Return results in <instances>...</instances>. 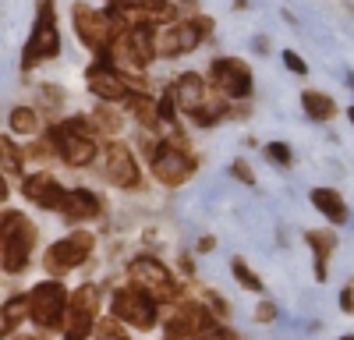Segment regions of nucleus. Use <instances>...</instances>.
<instances>
[{
  "label": "nucleus",
  "instance_id": "16",
  "mask_svg": "<svg viewBox=\"0 0 354 340\" xmlns=\"http://www.w3.org/2000/svg\"><path fill=\"white\" fill-rule=\"evenodd\" d=\"M174 100H177V106H181L188 117L195 110H202V106H209V89H205V82L195 75V71H188V75H181L174 82Z\"/></svg>",
  "mask_w": 354,
  "mask_h": 340
},
{
  "label": "nucleus",
  "instance_id": "29",
  "mask_svg": "<svg viewBox=\"0 0 354 340\" xmlns=\"http://www.w3.org/2000/svg\"><path fill=\"white\" fill-rule=\"evenodd\" d=\"M156 106H160V121H174V117H177V113H174V106H177L174 93H167V96H163V100H160Z\"/></svg>",
  "mask_w": 354,
  "mask_h": 340
},
{
  "label": "nucleus",
  "instance_id": "14",
  "mask_svg": "<svg viewBox=\"0 0 354 340\" xmlns=\"http://www.w3.org/2000/svg\"><path fill=\"white\" fill-rule=\"evenodd\" d=\"M85 82H88V89H93L100 100H106V103H117V100H128V78L117 71L106 57L103 61H96V64H88V71H85Z\"/></svg>",
  "mask_w": 354,
  "mask_h": 340
},
{
  "label": "nucleus",
  "instance_id": "36",
  "mask_svg": "<svg viewBox=\"0 0 354 340\" xmlns=\"http://www.w3.org/2000/svg\"><path fill=\"white\" fill-rule=\"evenodd\" d=\"M4 198H8V181L0 178V202H4Z\"/></svg>",
  "mask_w": 354,
  "mask_h": 340
},
{
  "label": "nucleus",
  "instance_id": "5",
  "mask_svg": "<svg viewBox=\"0 0 354 340\" xmlns=\"http://www.w3.org/2000/svg\"><path fill=\"white\" fill-rule=\"evenodd\" d=\"M68 287L61 280H43L28 291V319L43 330H57L64 323V312H68Z\"/></svg>",
  "mask_w": 354,
  "mask_h": 340
},
{
  "label": "nucleus",
  "instance_id": "32",
  "mask_svg": "<svg viewBox=\"0 0 354 340\" xmlns=\"http://www.w3.org/2000/svg\"><path fill=\"white\" fill-rule=\"evenodd\" d=\"M283 64H287L294 75H305V71H308V68H305V61H301V57L294 53V50H287V53H283Z\"/></svg>",
  "mask_w": 354,
  "mask_h": 340
},
{
  "label": "nucleus",
  "instance_id": "18",
  "mask_svg": "<svg viewBox=\"0 0 354 340\" xmlns=\"http://www.w3.org/2000/svg\"><path fill=\"white\" fill-rule=\"evenodd\" d=\"M61 213H64L71 223L93 220V216H100V198H96V191H88V188H75V191L64 195Z\"/></svg>",
  "mask_w": 354,
  "mask_h": 340
},
{
  "label": "nucleus",
  "instance_id": "19",
  "mask_svg": "<svg viewBox=\"0 0 354 340\" xmlns=\"http://www.w3.org/2000/svg\"><path fill=\"white\" fill-rule=\"evenodd\" d=\"M312 206L326 216L330 223H344L347 220V206H344V198L333 188H315L312 191Z\"/></svg>",
  "mask_w": 354,
  "mask_h": 340
},
{
  "label": "nucleus",
  "instance_id": "37",
  "mask_svg": "<svg viewBox=\"0 0 354 340\" xmlns=\"http://www.w3.org/2000/svg\"><path fill=\"white\" fill-rule=\"evenodd\" d=\"M347 113H351V124H354V106H351V110H347Z\"/></svg>",
  "mask_w": 354,
  "mask_h": 340
},
{
  "label": "nucleus",
  "instance_id": "15",
  "mask_svg": "<svg viewBox=\"0 0 354 340\" xmlns=\"http://www.w3.org/2000/svg\"><path fill=\"white\" fill-rule=\"evenodd\" d=\"M21 191H25V198L28 202H36V206H43V209H61L64 206V188L57 185V178L53 174H32V178H25V185H21Z\"/></svg>",
  "mask_w": 354,
  "mask_h": 340
},
{
  "label": "nucleus",
  "instance_id": "22",
  "mask_svg": "<svg viewBox=\"0 0 354 340\" xmlns=\"http://www.w3.org/2000/svg\"><path fill=\"white\" fill-rule=\"evenodd\" d=\"M308 245L315 248V276H319V280H326V259H330V252H333L337 238H333V234H319V231H312V234H308Z\"/></svg>",
  "mask_w": 354,
  "mask_h": 340
},
{
  "label": "nucleus",
  "instance_id": "10",
  "mask_svg": "<svg viewBox=\"0 0 354 340\" xmlns=\"http://www.w3.org/2000/svg\"><path fill=\"white\" fill-rule=\"evenodd\" d=\"M209 78L216 85V93L227 96V100L252 96V71H248L245 61H238V57H220V61H213Z\"/></svg>",
  "mask_w": 354,
  "mask_h": 340
},
{
  "label": "nucleus",
  "instance_id": "23",
  "mask_svg": "<svg viewBox=\"0 0 354 340\" xmlns=\"http://www.w3.org/2000/svg\"><path fill=\"white\" fill-rule=\"evenodd\" d=\"M21 167H25V156L21 149L15 146V138L11 135H0V170H8V174H21Z\"/></svg>",
  "mask_w": 354,
  "mask_h": 340
},
{
  "label": "nucleus",
  "instance_id": "20",
  "mask_svg": "<svg viewBox=\"0 0 354 340\" xmlns=\"http://www.w3.org/2000/svg\"><path fill=\"white\" fill-rule=\"evenodd\" d=\"M301 106L312 121H330L333 113H337V103L326 96V93H315V89H305L301 93Z\"/></svg>",
  "mask_w": 354,
  "mask_h": 340
},
{
  "label": "nucleus",
  "instance_id": "26",
  "mask_svg": "<svg viewBox=\"0 0 354 340\" xmlns=\"http://www.w3.org/2000/svg\"><path fill=\"white\" fill-rule=\"evenodd\" d=\"M93 124L103 128V131H121V117H117L110 106H100V110L93 113Z\"/></svg>",
  "mask_w": 354,
  "mask_h": 340
},
{
  "label": "nucleus",
  "instance_id": "8",
  "mask_svg": "<svg viewBox=\"0 0 354 340\" xmlns=\"http://www.w3.org/2000/svg\"><path fill=\"white\" fill-rule=\"evenodd\" d=\"M113 319L128 323L135 330H153L156 326V301L145 291H138L135 283L131 287H121L113 294Z\"/></svg>",
  "mask_w": 354,
  "mask_h": 340
},
{
  "label": "nucleus",
  "instance_id": "11",
  "mask_svg": "<svg viewBox=\"0 0 354 340\" xmlns=\"http://www.w3.org/2000/svg\"><path fill=\"white\" fill-rule=\"evenodd\" d=\"M205 32H209V21L198 18V21H174L170 28H163V32L156 36V53L160 57H181V53H192Z\"/></svg>",
  "mask_w": 354,
  "mask_h": 340
},
{
  "label": "nucleus",
  "instance_id": "39",
  "mask_svg": "<svg viewBox=\"0 0 354 340\" xmlns=\"http://www.w3.org/2000/svg\"><path fill=\"white\" fill-rule=\"evenodd\" d=\"M340 340H354V337H340Z\"/></svg>",
  "mask_w": 354,
  "mask_h": 340
},
{
  "label": "nucleus",
  "instance_id": "21",
  "mask_svg": "<svg viewBox=\"0 0 354 340\" xmlns=\"http://www.w3.org/2000/svg\"><path fill=\"white\" fill-rule=\"evenodd\" d=\"M128 110L138 117V124H145V128H156L160 124V106H156V100H149L145 93H128Z\"/></svg>",
  "mask_w": 354,
  "mask_h": 340
},
{
  "label": "nucleus",
  "instance_id": "17",
  "mask_svg": "<svg viewBox=\"0 0 354 340\" xmlns=\"http://www.w3.org/2000/svg\"><path fill=\"white\" fill-rule=\"evenodd\" d=\"M61 330H64V340H85L96 330V308H85V305L68 298V312H64Z\"/></svg>",
  "mask_w": 354,
  "mask_h": 340
},
{
  "label": "nucleus",
  "instance_id": "38",
  "mask_svg": "<svg viewBox=\"0 0 354 340\" xmlns=\"http://www.w3.org/2000/svg\"><path fill=\"white\" fill-rule=\"evenodd\" d=\"M18 340H39V337H18Z\"/></svg>",
  "mask_w": 354,
  "mask_h": 340
},
{
  "label": "nucleus",
  "instance_id": "28",
  "mask_svg": "<svg viewBox=\"0 0 354 340\" xmlns=\"http://www.w3.org/2000/svg\"><path fill=\"white\" fill-rule=\"evenodd\" d=\"M192 340H238L230 330H216V326H209V330H202V333H195Z\"/></svg>",
  "mask_w": 354,
  "mask_h": 340
},
{
  "label": "nucleus",
  "instance_id": "31",
  "mask_svg": "<svg viewBox=\"0 0 354 340\" xmlns=\"http://www.w3.org/2000/svg\"><path fill=\"white\" fill-rule=\"evenodd\" d=\"M266 156H270L273 163H290V149H287V146H280V142H273V146L266 149Z\"/></svg>",
  "mask_w": 354,
  "mask_h": 340
},
{
  "label": "nucleus",
  "instance_id": "30",
  "mask_svg": "<svg viewBox=\"0 0 354 340\" xmlns=\"http://www.w3.org/2000/svg\"><path fill=\"white\" fill-rule=\"evenodd\" d=\"M15 326H18V319L11 316L8 305H4V308H0V337H11V333H15Z\"/></svg>",
  "mask_w": 354,
  "mask_h": 340
},
{
  "label": "nucleus",
  "instance_id": "13",
  "mask_svg": "<svg viewBox=\"0 0 354 340\" xmlns=\"http://www.w3.org/2000/svg\"><path fill=\"white\" fill-rule=\"evenodd\" d=\"M103 178L117 188H135L138 185V163L131 156V149L124 142H106V153H103Z\"/></svg>",
  "mask_w": 354,
  "mask_h": 340
},
{
  "label": "nucleus",
  "instance_id": "34",
  "mask_svg": "<svg viewBox=\"0 0 354 340\" xmlns=\"http://www.w3.org/2000/svg\"><path fill=\"white\" fill-rule=\"evenodd\" d=\"M234 178H241V181H248V185L255 181V178H252V170H248V163H241V160L234 163Z\"/></svg>",
  "mask_w": 354,
  "mask_h": 340
},
{
  "label": "nucleus",
  "instance_id": "4",
  "mask_svg": "<svg viewBox=\"0 0 354 340\" xmlns=\"http://www.w3.org/2000/svg\"><path fill=\"white\" fill-rule=\"evenodd\" d=\"M57 53H61V36H57L53 0H39L36 28H32V36H28L25 50H21V68H36L39 61H53Z\"/></svg>",
  "mask_w": 354,
  "mask_h": 340
},
{
  "label": "nucleus",
  "instance_id": "7",
  "mask_svg": "<svg viewBox=\"0 0 354 340\" xmlns=\"http://www.w3.org/2000/svg\"><path fill=\"white\" fill-rule=\"evenodd\" d=\"M153 174H156L160 185L177 188V185H185L195 174V156L181 146V138L160 142V146L153 149Z\"/></svg>",
  "mask_w": 354,
  "mask_h": 340
},
{
  "label": "nucleus",
  "instance_id": "33",
  "mask_svg": "<svg viewBox=\"0 0 354 340\" xmlns=\"http://www.w3.org/2000/svg\"><path fill=\"white\" fill-rule=\"evenodd\" d=\"M273 316H277V308H273L270 301H266V305H259V312H255V319H259V323H270Z\"/></svg>",
  "mask_w": 354,
  "mask_h": 340
},
{
  "label": "nucleus",
  "instance_id": "3",
  "mask_svg": "<svg viewBox=\"0 0 354 340\" xmlns=\"http://www.w3.org/2000/svg\"><path fill=\"white\" fill-rule=\"evenodd\" d=\"M50 146L68 167H88L96 160V153H100L96 138H93V124L82 121V117H71V121L57 124L50 131Z\"/></svg>",
  "mask_w": 354,
  "mask_h": 340
},
{
  "label": "nucleus",
  "instance_id": "27",
  "mask_svg": "<svg viewBox=\"0 0 354 340\" xmlns=\"http://www.w3.org/2000/svg\"><path fill=\"white\" fill-rule=\"evenodd\" d=\"M96 337H100V340H128L124 330L117 326V319H103V323L96 326Z\"/></svg>",
  "mask_w": 354,
  "mask_h": 340
},
{
  "label": "nucleus",
  "instance_id": "6",
  "mask_svg": "<svg viewBox=\"0 0 354 340\" xmlns=\"http://www.w3.org/2000/svg\"><path fill=\"white\" fill-rule=\"evenodd\" d=\"M128 276H131L135 287L145 291L153 301H170V298H177V291H181L177 280H174V273L160 259H153V255H138V259H131Z\"/></svg>",
  "mask_w": 354,
  "mask_h": 340
},
{
  "label": "nucleus",
  "instance_id": "2",
  "mask_svg": "<svg viewBox=\"0 0 354 340\" xmlns=\"http://www.w3.org/2000/svg\"><path fill=\"white\" fill-rule=\"evenodd\" d=\"M36 245V227L25 213L8 209L0 216V263H4L8 273H25L28 255H32Z\"/></svg>",
  "mask_w": 354,
  "mask_h": 340
},
{
  "label": "nucleus",
  "instance_id": "24",
  "mask_svg": "<svg viewBox=\"0 0 354 340\" xmlns=\"http://www.w3.org/2000/svg\"><path fill=\"white\" fill-rule=\"evenodd\" d=\"M8 124H11L15 135H36V131H39V113H36L32 106H15L11 117H8Z\"/></svg>",
  "mask_w": 354,
  "mask_h": 340
},
{
  "label": "nucleus",
  "instance_id": "1",
  "mask_svg": "<svg viewBox=\"0 0 354 340\" xmlns=\"http://www.w3.org/2000/svg\"><path fill=\"white\" fill-rule=\"evenodd\" d=\"M110 64L117 68H131V71H142V68H149L153 64V57H156V32H153V25H128V28H117L106 53Z\"/></svg>",
  "mask_w": 354,
  "mask_h": 340
},
{
  "label": "nucleus",
  "instance_id": "35",
  "mask_svg": "<svg viewBox=\"0 0 354 340\" xmlns=\"http://www.w3.org/2000/svg\"><path fill=\"white\" fill-rule=\"evenodd\" d=\"M340 305H344V312H354V287H351V283H347L344 294H340Z\"/></svg>",
  "mask_w": 354,
  "mask_h": 340
},
{
  "label": "nucleus",
  "instance_id": "12",
  "mask_svg": "<svg viewBox=\"0 0 354 340\" xmlns=\"http://www.w3.org/2000/svg\"><path fill=\"white\" fill-rule=\"evenodd\" d=\"M71 18H75L78 39H82L88 50L106 53V46H110V39H113V32H117V28L110 25V18H106L103 11H96V8H88V4H75Z\"/></svg>",
  "mask_w": 354,
  "mask_h": 340
},
{
  "label": "nucleus",
  "instance_id": "25",
  "mask_svg": "<svg viewBox=\"0 0 354 340\" xmlns=\"http://www.w3.org/2000/svg\"><path fill=\"white\" fill-rule=\"evenodd\" d=\"M230 270H234V276L241 280V287H248V291H262V280H259V273H252L245 259H234V266H230Z\"/></svg>",
  "mask_w": 354,
  "mask_h": 340
},
{
  "label": "nucleus",
  "instance_id": "9",
  "mask_svg": "<svg viewBox=\"0 0 354 340\" xmlns=\"http://www.w3.org/2000/svg\"><path fill=\"white\" fill-rule=\"evenodd\" d=\"M88 255H93V234H88V231H75V234H68L61 241H53L46 248V255H43V263L57 276V273H68V270L82 266Z\"/></svg>",
  "mask_w": 354,
  "mask_h": 340
}]
</instances>
